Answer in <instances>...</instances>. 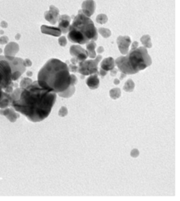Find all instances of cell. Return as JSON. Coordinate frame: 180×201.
I'll use <instances>...</instances> for the list:
<instances>
[{"mask_svg": "<svg viewBox=\"0 0 180 201\" xmlns=\"http://www.w3.org/2000/svg\"><path fill=\"white\" fill-rule=\"evenodd\" d=\"M56 99L57 93L42 87L38 81H34L27 87L21 88L19 97L12 101L11 106L28 120L37 123L49 116Z\"/></svg>", "mask_w": 180, "mask_h": 201, "instance_id": "obj_1", "label": "cell"}, {"mask_svg": "<svg viewBox=\"0 0 180 201\" xmlns=\"http://www.w3.org/2000/svg\"><path fill=\"white\" fill-rule=\"evenodd\" d=\"M40 86L58 94L70 85V74L66 63L58 59H50L40 69L38 80Z\"/></svg>", "mask_w": 180, "mask_h": 201, "instance_id": "obj_2", "label": "cell"}, {"mask_svg": "<svg viewBox=\"0 0 180 201\" xmlns=\"http://www.w3.org/2000/svg\"><path fill=\"white\" fill-rule=\"evenodd\" d=\"M67 38L74 43L85 44L90 41H96L98 38V34L92 20L82 12H79L73 24L69 27Z\"/></svg>", "mask_w": 180, "mask_h": 201, "instance_id": "obj_3", "label": "cell"}, {"mask_svg": "<svg viewBox=\"0 0 180 201\" xmlns=\"http://www.w3.org/2000/svg\"><path fill=\"white\" fill-rule=\"evenodd\" d=\"M152 64V60L148 54L146 47L141 46L131 49L125 57H118L115 61L118 69L126 75L136 74L144 70Z\"/></svg>", "mask_w": 180, "mask_h": 201, "instance_id": "obj_4", "label": "cell"}, {"mask_svg": "<svg viewBox=\"0 0 180 201\" xmlns=\"http://www.w3.org/2000/svg\"><path fill=\"white\" fill-rule=\"evenodd\" d=\"M13 72L10 61L5 55L0 56V89L4 90L10 86H14Z\"/></svg>", "mask_w": 180, "mask_h": 201, "instance_id": "obj_5", "label": "cell"}, {"mask_svg": "<svg viewBox=\"0 0 180 201\" xmlns=\"http://www.w3.org/2000/svg\"><path fill=\"white\" fill-rule=\"evenodd\" d=\"M102 56L99 55L94 59H91L89 61L85 60L84 61L79 62L78 66V71L82 76H89V75L98 73V64L101 61Z\"/></svg>", "mask_w": 180, "mask_h": 201, "instance_id": "obj_6", "label": "cell"}, {"mask_svg": "<svg viewBox=\"0 0 180 201\" xmlns=\"http://www.w3.org/2000/svg\"><path fill=\"white\" fill-rule=\"evenodd\" d=\"M70 53L72 56L70 60L73 65H77L79 62L84 61L88 57L87 51L78 45H73L70 48Z\"/></svg>", "mask_w": 180, "mask_h": 201, "instance_id": "obj_7", "label": "cell"}, {"mask_svg": "<svg viewBox=\"0 0 180 201\" xmlns=\"http://www.w3.org/2000/svg\"><path fill=\"white\" fill-rule=\"evenodd\" d=\"M117 43L118 46V49L123 55H126L129 52V48L130 43H131V39L129 36H119L117 39Z\"/></svg>", "mask_w": 180, "mask_h": 201, "instance_id": "obj_8", "label": "cell"}, {"mask_svg": "<svg viewBox=\"0 0 180 201\" xmlns=\"http://www.w3.org/2000/svg\"><path fill=\"white\" fill-rule=\"evenodd\" d=\"M45 18L46 21L51 23L52 25H55L59 18V10L55 6H51L49 11L45 13Z\"/></svg>", "mask_w": 180, "mask_h": 201, "instance_id": "obj_9", "label": "cell"}, {"mask_svg": "<svg viewBox=\"0 0 180 201\" xmlns=\"http://www.w3.org/2000/svg\"><path fill=\"white\" fill-rule=\"evenodd\" d=\"M0 114L6 116L12 123L16 122L17 119L20 117L19 114H17L15 112V109L13 108H8L7 107L6 108H0Z\"/></svg>", "mask_w": 180, "mask_h": 201, "instance_id": "obj_10", "label": "cell"}, {"mask_svg": "<svg viewBox=\"0 0 180 201\" xmlns=\"http://www.w3.org/2000/svg\"><path fill=\"white\" fill-rule=\"evenodd\" d=\"M59 21V29L62 33H67L70 27V18L67 15H62L58 18Z\"/></svg>", "mask_w": 180, "mask_h": 201, "instance_id": "obj_11", "label": "cell"}, {"mask_svg": "<svg viewBox=\"0 0 180 201\" xmlns=\"http://www.w3.org/2000/svg\"><path fill=\"white\" fill-rule=\"evenodd\" d=\"M19 51V46L16 43H10L6 45L4 49V53L5 56H11V57H14L16 55V53Z\"/></svg>", "mask_w": 180, "mask_h": 201, "instance_id": "obj_12", "label": "cell"}, {"mask_svg": "<svg viewBox=\"0 0 180 201\" xmlns=\"http://www.w3.org/2000/svg\"><path fill=\"white\" fill-rule=\"evenodd\" d=\"M41 31L44 34L50 35V36H60L61 35V31L59 28H55V27H49L46 25H42L41 27Z\"/></svg>", "mask_w": 180, "mask_h": 201, "instance_id": "obj_13", "label": "cell"}, {"mask_svg": "<svg viewBox=\"0 0 180 201\" xmlns=\"http://www.w3.org/2000/svg\"><path fill=\"white\" fill-rule=\"evenodd\" d=\"M12 104V97L10 94L2 91V96L0 98V108H6L10 107Z\"/></svg>", "mask_w": 180, "mask_h": 201, "instance_id": "obj_14", "label": "cell"}, {"mask_svg": "<svg viewBox=\"0 0 180 201\" xmlns=\"http://www.w3.org/2000/svg\"><path fill=\"white\" fill-rule=\"evenodd\" d=\"M86 84L91 90L97 89L100 86V80L98 78V74L95 73V74L91 75V76H89V78L86 80Z\"/></svg>", "mask_w": 180, "mask_h": 201, "instance_id": "obj_15", "label": "cell"}, {"mask_svg": "<svg viewBox=\"0 0 180 201\" xmlns=\"http://www.w3.org/2000/svg\"><path fill=\"white\" fill-rule=\"evenodd\" d=\"M101 68H103V70L106 71H110L115 67V61L112 57H107L105 58L103 61L101 62L100 64Z\"/></svg>", "mask_w": 180, "mask_h": 201, "instance_id": "obj_16", "label": "cell"}, {"mask_svg": "<svg viewBox=\"0 0 180 201\" xmlns=\"http://www.w3.org/2000/svg\"><path fill=\"white\" fill-rule=\"evenodd\" d=\"M89 3L90 4H89V6H88V5L85 2H84L83 5H82L84 14L89 17L94 13V10H95V4H94V2L90 0V2H89Z\"/></svg>", "mask_w": 180, "mask_h": 201, "instance_id": "obj_17", "label": "cell"}, {"mask_svg": "<svg viewBox=\"0 0 180 201\" xmlns=\"http://www.w3.org/2000/svg\"><path fill=\"white\" fill-rule=\"evenodd\" d=\"M96 45L95 41H90L86 45V51H87L88 56L91 59H94L97 57V53L95 51Z\"/></svg>", "mask_w": 180, "mask_h": 201, "instance_id": "obj_18", "label": "cell"}, {"mask_svg": "<svg viewBox=\"0 0 180 201\" xmlns=\"http://www.w3.org/2000/svg\"><path fill=\"white\" fill-rule=\"evenodd\" d=\"M74 84L70 83V85L68 88L67 90H65L64 91L61 92V93H58V95L61 96L62 97H64V98H67V97H71L72 95L74 94V93L75 92V87H74Z\"/></svg>", "mask_w": 180, "mask_h": 201, "instance_id": "obj_19", "label": "cell"}, {"mask_svg": "<svg viewBox=\"0 0 180 201\" xmlns=\"http://www.w3.org/2000/svg\"><path fill=\"white\" fill-rule=\"evenodd\" d=\"M135 88V83L132 80H127V82L125 83V86L123 87V90L126 92H133Z\"/></svg>", "mask_w": 180, "mask_h": 201, "instance_id": "obj_20", "label": "cell"}, {"mask_svg": "<svg viewBox=\"0 0 180 201\" xmlns=\"http://www.w3.org/2000/svg\"><path fill=\"white\" fill-rule=\"evenodd\" d=\"M121 91L119 88H114L110 90V97L114 100L119 98L121 97Z\"/></svg>", "mask_w": 180, "mask_h": 201, "instance_id": "obj_21", "label": "cell"}, {"mask_svg": "<svg viewBox=\"0 0 180 201\" xmlns=\"http://www.w3.org/2000/svg\"><path fill=\"white\" fill-rule=\"evenodd\" d=\"M141 42H142V45L144 46V47L146 48H151L152 47V43L150 41V37L147 35L143 36L141 38Z\"/></svg>", "mask_w": 180, "mask_h": 201, "instance_id": "obj_22", "label": "cell"}, {"mask_svg": "<svg viewBox=\"0 0 180 201\" xmlns=\"http://www.w3.org/2000/svg\"><path fill=\"white\" fill-rule=\"evenodd\" d=\"M32 82L33 81L31 80L30 78H23L22 79V80L21 81L20 87H21V88H25V87H28V85H30Z\"/></svg>", "mask_w": 180, "mask_h": 201, "instance_id": "obj_23", "label": "cell"}, {"mask_svg": "<svg viewBox=\"0 0 180 201\" xmlns=\"http://www.w3.org/2000/svg\"><path fill=\"white\" fill-rule=\"evenodd\" d=\"M99 32L100 33L101 36L103 37H104V38H108V37H110V35H111V32H110V31L107 29H99Z\"/></svg>", "mask_w": 180, "mask_h": 201, "instance_id": "obj_24", "label": "cell"}, {"mask_svg": "<svg viewBox=\"0 0 180 201\" xmlns=\"http://www.w3.org/2000/svg\"><path fill=\"white\" fill-rule=\"evenodd\" d=\"M97 21L100 24H105L107 21V17L104 14H100V15L97 16Z\"/></svg>", "mask_w": 180, "mask_h": 201, "instance_id": "obj_25", "label": "cell"}, {"mask_svg": "<svg viewBox=\"0 0 180 201\" xmlns=\"http://www.w3.org/2000/svg\"><path fill=\"white\" fill-rule=\"evenodd\" d=\"M67 113H68L67 108L64 106L61 107V108L59 111V116H61V117H64V116H66L67 115Z\"/></svg>", "mask_w": 180, "mask_h": 201, "instance_id": "obj_26", "label": "cell"}, {"mask_svg": "<svg viewBox=\"0 0 180 201\" xmlns=\"http://www.w3.org/2000/svg\"><path fill=\"white\" fill-rule=\"evenodd\" d=\"M68 69L69 71L72 72H77L78 71V66L76 65H73V64H70L68 65Z\"/></svg>", "mask_w": 180, "mask_h": 201, "instance_id": "obj_27", "label": "cell"}, {"mask_svg": "<svg viewBox=\"0 0 180 201\" xmlns=\"http://www.w3.org/2000/svg\"><path fill=\"white\" fill-rule=\"evenodd\" d=\"M59 44L61 46H65L67 45V39L64 36H62L59 39Z\"/></svg>", "mask_w": 180, "mask_h": 201, "instance_id": "obj_28", "label": "cell"}, {"mask_svg": "<svg viewBox=\"0 0 180 201\" xmlns=\"http://www.w3.org/2000/svg\"><path fill=\"white\" fill-rule=\"evenodd\" d=\"M139 155V152L138 149H136V148H134V149L132 150V152H131L132 157L136 158V157H137Z\"/></svg>", "mask_w": 180, "mask_h": 201, "instance_id": "obj_29", "label": "cell"}, {"mask_svg": "<svg viewBox=\"0 0 180 201\" xmlns=\"http://www.w3.org/2000/svg\"><path fill=\"white\" fill-rule=\"evenodd\" d=\"M8 37L6 36H2L1 38H0V44H6L8 43Z\"/></svg>", "mask_w": 180, "mask_h": 201, "instance_id": "obj_30", "label": "cell"}, {"mask_svg": "<svg viewBox=\"0 0 180 201\" xmlns=\"http://www.w3.org/2000/svg\"><path fill=\"white\" fill-rule=\"evenodd\" d=\"M106 74H107V72H106V71H105V70H103V68H100V71H99V75H100V76L102 78H103V77H104V76H106Z\"/></svg>", "mask_w": 180, "mask_h": 201, "instance_id": "obj_31", "label": "cell"}, {"mask_svg": "<svg viewBox=\"0 0 180 201\" xmlns=\"http://www.w3.org/2000/svg\"><path fill=\"white\" fill-rule=\"evenodd\" d=\"M25 66H31V61L29 60V59H26V60H25Z\"/></svg>", "mask_w": 180, "mask_h": 201, "instance_id": "obj_32", "label": "cell"}, {"mask_svg": "<svg viewBox=\"0 0 180 201\" xmlns=\"http://www.w3.org/2000/svg\"><path fill=\"white\" fill-rule=\"evenodd\" d=\"M117 72H118V70L114 68L112 70H110V75H111L112 76H115V75L117 74Z\"/></svg>", "mask_w": 180, "mask_h": 201, "instance_id": "obj_33", "label": "cell"}, {"mask_svg": "<svg viewBox=\"0 0 180 201\" xmlns=\"http://www.w3.org/2000/svg\"><path fill=\"white\" fill-rule=\"evenodd\" d=\"M138 45H139L138 42H134L133 43V46H132V49H136V48H137V47H138Z\"/></svg>", "mask_w": 180, "mask_h": 201, "instance_id": "obj_34", "label": "cell"}, {"mask_svg": "<svg viewBox=\"0 0 180 201\" xmlns=\"http://www.w3.org/2000/svg\"><path fill=\"white\" fill-rule=\"evenodd\" d=\"M97 51H98L99 53H103V52L104 51V49H103V46H100V47H98Z\"/></svg>", "mask_w": 180, "mask_h": 201, "instance_id": "obj_35", "label": "cell"}, {"mask_svg": "<svg viewBox=\"0 0 180 201\" xmlns=\"http://www.w3.org/2000/svg\"><path fill=\"white\" fill-rule=\"evenodd\" d=\"M1 26L3 27V28H6V27H7V24H6L5 21H2V22L1 23Z\"/></svg>", "mask_w": 180, "mask_h": 201, "instance_id": "obj_36", "label": "cell"}, {"mask_svg": "<svg viewBox=\"0 0 180 201\" xmlns=\"http://www.w3.org/2000/svg\"><path fill=\"white\" fill-rule=\"evenodd\" d=\"M114 83L115 84V85H118V84H119L120 83V80H117V79H115V80H114Z\"/></svg>", "mask_w": 180, "mask_h": 201, "instance_id": "obj_37", "label": "cell"}, {"mask_svg": "<svg viewBox=\"0 0 180 201\" xmlns=\"http://www.w3.org/2000/svg\"><path fill=\"white\" fill-rule=\"evenodd\" d=\"M125 76H126V74H125V73H122V72H121V78H120V80H122V79L125 78Z\"/></svg>", "mask_w": 180, "mask_h": 201, "instance_id": "obj_38", "label": "cell"}, {"mask_svg": "<svg viewBox=\"0 0 180 201\" xmlns=\"http://www.w3.org/2000/svg\"><path fill=\"white\" fill-rule=\"evenodd\" d=\"M27 75H28V76H31V75H32V72H28V73H27Z\"/></svg>", "mask_w": 180, "mask_h": 201, "instance_id": "obj_39", "label": "cell"}, {"mask_svg": "<svg viewBox=\"0 0 180 201\" xmlns=\"http://www.w3.org/2000/svg\"><path fill=\"white\" fill-rule=\"evenodd\" d=\"M2 90H1L0 89V98H1V96H2Z\"/></svg>", "mask_w": 180, "mask_h": 201, "instance_id": "obj_40", "label": "cell"}, {"mask_svg": "<svg viewBox=\"0 0 180 201\" xmlns=\"http://www.w3.org/2000/svg\"><path fill=\"white\" fill-rule=\"evenodd\" d=\"M19 37H20V35H17V36H16V39H19Z\"/></svg>", "mask_w": 180, "mask_h": 201, "instance_id": "obj_41", "label": "cell"}]
</instances>
